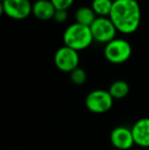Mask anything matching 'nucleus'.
<instances>
[{"label": "nucleus", "mask_w": 149, "mask_h": 150, "mask_svg": "<svg viewBox=\"0 0 149 150\" xmlns=\"http://www.w3.org/2000/svg\"><path fill=\"white\" fill-rule=\"evenodd\" d=\"M109 18L121 33H134L141 22L139 2L137 0H113Z\"/></svg>", "instance_id": "nucleus-1"}, {"label": "nucleus", "mask_w": 149, "mask_h": 150, "mask_svg": "<svg viewBox=\"0 0 149 150\" xmlns=\"http://www.w3.org/2000/svg\"><path fill=\"white\" fill-rule=\"evenodd\" d=\"M93 40L90 27L84 26L77 22L70 25L64 33V42L66 46L77 51L89 47Z\"/></svg>", "instance_id": "nucleus-2"}, {"label": "nucleus", "mask_w": 149, "mask_h": 150, "mask_svg": "<svg viewBox=\"0 0 149 150\" xmlns=\"http://www.w3.org/2000/svg\"><path fill=\"white\" fill-rule=\"evenodd\" d=\"M132 55V46L127 40L115 38L108 42L104 48V56L109 62L119 63L126 62Z\"/></svg>", "instance_id": "nucleus-3"}, {"label": "nucleus", "mask_w": 149, "mask_h": 150, "mask_svg": "<svg viewBox=\"0 0 149 150\" xmlns=\"http://www.w3.org/2000/svg\"><path fill=\"white\" fill-rule=\"evenodd\" d=\"M85 104L88 110L93 113H104L110 110L113 105V98L106 90H94L87 95Z\"/></svg>", "instance_id": "nucleus-4"}, {"label": "nucleus", "mask_w": 149, "mask_h": 150, "mask_svg": "<svg viewBox=\"0 0 149 150\" xmlns=\"http://www.w3.org/2000/svg\"><path fill=\"white\" fill-rule=\"evenodd\" d=\"M93 39L100 43H106L115 39L117 28L109 18L98 16L90 26Z\"/></svg>", "instance_id": "nucleus-5"}, {"label": "nucleus", "mask_w": 149, "mask_h": 150, "mask_svg": "<svg viewBox=\"0 0 149 150\" xmlns=\"http://www.w3.org/2000/svg\"><path fill=\"white\" fill-rule=\"evenodd\" d=\"M0 8L13 20H24L32 13L33 5L30 0H2Z\"/></svg>", "instance_id": "nucleus-6"}, {"label": "nucleus", "mask_w": 149, "mask_h": 150, "mask_svg": "<svg viewBox=\"0 0 149 150\" xmlns=\"http://www.w3.org/2000/svg\"><path fill=\"white\" fill-rule=\"evenodd\" d=\"M79 61L80 57L77 50L66 45L58 48L54 54V63L56 67L66 73H72L79 67Z\"/></svg>", "instance_id": "nucleus-7"}, {"label": "nucleus", "mask_w": 149, "mask_h": 150, "mask_svg": "<svg viewBox=\"0 0 149 150\" xmlns=\"http://www.w3.org/2000/svg\"><path fill=\"white\" fill-rule=\"evenodd\" d=\"M110 142L119 150H128L135 144L132 131L126 127H117L113 129L110 133Z\"/></svg>", "instance_id": "nucleus-8"}, {"label": "nucleus", "mask_w": 149, "mask_h": 150, "mask_svg": "<svg viewBox=\"0 0 149 150\" xmlns=\"http://www.w3.org/2000/svg\"><path fill=\"white\" fill-rule=\"evenodd\" d=\"M134 142L141 147H149V117H143L133 125L131 129Z\"/></svg>", "instance_id": "nucleus-9"}, {"label": "nucleus", "mask_w": 149, "mask_h": 150, "mask_svg": "<svg viewBox=\"0 0 149 150\" xmlns=\"http://www.w3.org/2000/svg\"><path fill=\"white\" fill-rule=\"evenodd\" d=\"M55 11L56 8L51 0H36L33 4V14L41 21L53 18Z\"/></svg>", "instance_id": "nucleus-10"}, {"label": "nucleus", "mask_w": 149, "mask_h": 150, "mask_svg": "<svg viewBox=\"0 0 149 150\" xmlns=\"http://www.w3.org/2000/svg\"><path fill=\"white\" fill-rule=\"evenodd\" d=\"M95 12L92 9V7L88 6H82L79 7L76 11V21L79 24H82L84 26L90 27L93 22L96 20Z\"/></svg>", "instance_id": "nucleus-11"}, {"label": "nucleus", "mask_w": 149, "mask_h": 150, "mask_svg": "<svg viewBox=\"0 0 149 150\" xmlns=\"http://www.w3.org/2000/svg\"><path fill=\"white\" fill-rule=\"evenodd\" d=\"M108 92L110 93L113 99L125 98L130 92V86L127 82L123 81V80H119V81L113 82L110 85Z\"/></svg>", "instance_id": "nucleus-12"}, {"label": "nucleus", "mask_w": 149, "mask_h": 150, "mask_svg": "<svg viewBox=\"0 0 149 150\" xmlns=\"http://www.w3.org/2000/svg\"><path fill=\"white\" fill-rule=\"evenodd\" d=\"M112 4V0H93L92 9L96 14H98V16H106L110 14Z\"/></svg>", "instance_id": "nucleus-13"}, {"label": "nucleus", "mask_w": 149, "mask_h": 150, "mask_svg": "<svg viewBox=\"0 0 149 150\" xmlns=\"http://www.w3.org/2000/svg\"><path fill=\"white\" fill-rule=\"evenodd\" d=\"M71 74V80L76 85H83L87 80V75L86 71L81 67H77Z\"/></svg>", "instance_id": "nucleus-14"}, {"label": "nucleus", "mask_w": 149, "mask_h": 150, "mask_svg": "<svg viewBox=\"0 0 149 150\" xmlns=\"http://www.w3.org/2000/svg\"><path fill=\"white\" fill-rule=\"evenodd\" d=\"M74 1L75 0H51V2L55 6L56 9H66V10H68V8L74 3Z\"/></svg>", "instance_id": "nucleus-15"}, {"label": "nucleus", "mask_w": 149, "mask_h": 150, "mask_svg": "<svg viewBox=\"0 0 149 150\" xmlns=\"http://www.w3.org/2000/svg\"><path fill=\"white\" fill-rule=\"evenodd\" d=\"M53 18L56 23H59V24L64 23L68 18V11L66 9H56Z\"/></svg>", "instance_id": "nucleus-16"}, {"label": "nucleus", "mask_w": 149, "mask_h": 150, "mask_svg": "<svg viewBox=\"0 0 149 150\" xmlns=\"http://www.w3.org/2000/svg\"><path fill=\"white\" fill-rule=\"evenodd\" d=\"M1 1H2V0H1Z\"/></svg>", "instance_id": "nucleus-17"}]
</instances>
